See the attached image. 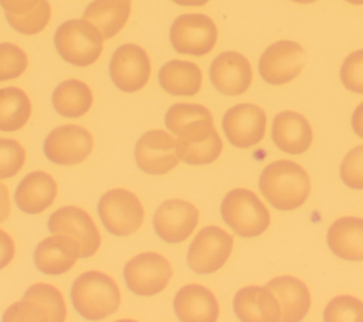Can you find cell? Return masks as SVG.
I'll list each match as a JSON object with an SVG mask.
<instances>
[{
	"instance_id": "6da1fadb",
	"label": "cell",
	"mask_w": 363,
	"mask_h": 322,
	"mask_svg": "<svg viewBox=\"0 0 363 322\" xmlns=\"http://www.w3.org/2000/svg\"><path fill=\"white\" fill-rule=\"evenodd\" d=\"M164 125L177 135V153L187 165H208L220 156L223 142L213 126V115L204 105L174 104L164 115Z\"/></svg>"
},
{
	"instance_id": "7a4b0ae2",
	"label": "cell",
	"mask_w": 363,
	"mask_h": 322,
	"mask_svg": "<svg viewBox=\"0 0 363 322\" xmlns=\"http://www.w3.org/2000/svg\"><path fill=\"white\" fill-rule=\"evenodd\" d=\"M258 184L265 200L272 207L285 211L301 207L311 193L306 170L285 159L269 163L261 172Z\"/></svg>"
},
{
	"instance_id": "3957f363",
	"label": "cell",
	"mask_w": 363,
	"mask_h": 322,
	"mask_svg": "<svg viewBox=\"0 0 363 322\" xmlns=\"http://www.w3.org/2000/svg\"><path fill=\"white\" fill-rule=\"evenodd\" d=\"M74 309L85 319L101 321L113 315L121 304V291L112 277L101 271L81 274L71 287Z\"/></svg>"
},
{
	"instance_id": "277c9868",
	"label": "cell",
	"mask_w": 363,
	"mask_h": 322,
	"mask_svg": "<svg viewBox=\"0 0 363 322\" xmlns=\"http://www.w3.org/2000/svg\"><path fill=\"white\" fill-rule=\"evenodd\" d=\"M54 45L64 61L75 67H88L99 58L104 48V37L88 20L72 18L57 28Z\"/></svg>"
},
{
	"instance_id": "5b68a950",
	"label": "cell",
	"mask_w": 363,
	"mask_h": 322,
	"mask_svg": "<svg viewBox=\"0 0 363 322\" xmlns=\"http://www.w3.org/2000/svg\"><path fill=\"white\" fill-rule=\"evenodd\" d=\"M67 318L64 296L51 284L31 285L21 301L9 306L3 315L4 322H62Z\"/></svg>"
},
{
	"instance_id": "8992f818",
	"label": "cell",
	"mask_w": 363,
	"mask_h": 322,
	"mask_svg": "<svg viewBox=\"0 0 363 322\" xmlns=\"http://www.w3.org/2000/svg\"><path fill=\"white\" fill-rule=\"evenodd\" d=\"M221 217L241 237L261 235L269 226V213L248 189H234L221 201Z\"/></svg>"
},
{
	"instance_id": "52a82bcc",
	"label": "cell",
	"mask_w": 363,
	"mask_h": 322,
	"mask_svg": "<svg viewBox=\"0 0 363 322\" xmlns=\"http://www.w3.org/2000/svg\"><path fill=\"white\" fill-rule=\"evenodd\" d=\"M98 216L108 233L119 237L130 235L143 223L145 211L139 199L126 189H112L98 201Z\"/></svg>"
},
{
	"instance_id": "ba28073f",
	"label": "cell",
	"mask_w": 363,
	"mask_h": 322,
	"mask_svg": "<svg viewBox=\"0 0 363 322\" xmlns=\"http://www.w3.org/2000/svg\"><path fill=\"white\" fill-rule=\"evenodd\" d=\"M170 43L179 54L206 55L217 43L216 23L201 13L180 14L172 23Z\"/></svg>"
},
{
	"instance_id": "9c48e42d",
	"label": "cell",
	"mask_w": 363,
	"mask_h": 322,
	"mask_svg": "<svg viewBox=\"0 0 363 322\" xmlns=\"http://www.w3.org/2000/svg\"><path fill=\"white\" fill-rule=\"evenodd\" d=\"M170 262L159 252L146 251L130 258L123 268V278L130 292L150 296L162 292L172 278Z\"/></svg>"
},
{
	"instance_id": "30bf717a",
	"label": "cell",
	"mask_w": 363,
	"mask_h": 322,
	"mask_svg": "<svg viewBox=\"0 0 363 322\" xmlns=\"http://www.w3.org/2000/svg\"><path fill=\"white\" fill-rule=\"evenodd\" d=\"M233 235L217 226L199 231L187 250V265L197 274H211L220 270L233 251Z\"/></svg>"
},
{
	"instance_id": "8fae6325",
	"label": "cell",
	"mask_w": 363,
	"mask_h": 322,
	"mask_svg": "<svg viewBox=\"0 0 363 322\" xmlns=\"http://www.w3.org/2000/svg\"><path fill=\"white\" fill-rule=\"evenodd\" d=\"M44 155L61 166L84 162L92 152V135L79 125H61L54 128L44 140Z\"/></svg>"
},
{
	"instance_id": "7c38bea8",
	"label": "cell",
	"mask_w": 363,
	"mask_h": 322,
	"mask_svg": "<svg viewBox=\"0 0 363 322\" xmlns=\"http://www.w3.org/2000/svg\"><path fill=\"white\" fill-rule=\"evenodd\" d=\"M306 62L305 50L295 41L281 40L269 45L261 55L258 71L272 85H281L299 75Z\"/></svg>"
},
{
	"instance_id": "4fadbf2b",
	"label": "cell",
	"mask_w": 363,
	"mask_h": 322,
	"mask_svg": "<svg viewBox=\"0 0 363 322\" xmlns=\"http://www.w3.org/2000/svg\"><path fill=\"white\" fill-rule=\"evenodd\" d=\"M109 77L115 87L123 92L142 89L150 77L147 52L136 44L119 45L109 61Z\"/></svg>"
},
{
	"instance_id": "5bb4252c",
	"label": "cell",
	"mask_w": 363,
	"mask_h": 322,
	"mask_svg": "<svg viewBox=\"0 0 363 322\" xmlns=\"http://www.w3.org/2000/svg\"><path fill=\"white\" fill-rule=\"evenodd\" d=\"M48 230L52 234L72 237L81 248V258L92 257L99 245L101 235L92 217L78 206H64L48 218Z\"/></svg>"
},
{
	"instance_id": "9a60e30c",
	"label": "cell",
	"mask_w": 363,
	"mask_h": 322,
	"mask_svg": "<svg viewBox=\"0 0 363 322\" xmlns=\"http://www.w3.org/2000/svg\"><path fill=\"white\" fill-rule=\"evenodd\" d=\"M135 160L147 174H164L180 162L176 140L164 131H147L135 146Z\"/></svg>"
},
{
	"instance_id": "2e32d148",
	"label": "cell",
	"mask_w": 363,
	"mask_h": 322,
	"mask_svg": "<svg viewBox=\"0 0 363 322\" xmlns=\"http://www.w3.org/2000/svg\"><path fill=\"white\" fill-rule=\"evenodd\" d=\"M197 223V207L182 199L163 201L153 214L155 233L170 244L184 241L194 231Z\"/></svg>"
},
{
	"instance_id": "e0dca14e",
	"label": "cell",
	"mask_w": 363,
	"mask_h": 322,
	"mask_svg": "<svg viewBox=\"0 0 363 322\" xmlns=\"http://www.w3.org/2000/svg\"><path fill=\"white\" fill-rule=\"evenodd\" d=\"M267 115L254 104H238L223 116V131L228 142L235 148H251L265 133Z\"/></svg>"
},
{
	"instance_id": "ac0fdd59",
	"label": "cell",
	"mask_w": 363,
	"mask_h": 322,
	"mask_svg": "<svg viewBox=\"0 0 363 322\" xmlns=\"http://www.w3.org/2000/svg\"><path fill=\"white\" fill-rule=\"evenodd\" d=\"M213 87L228 96L244 94L252 81V71L248 60L235 51L218 54L208 70Z\"/></svg>"
},
{
	"instance_id": "d6986e66",
	"label": "cell",
	"mask_w": 363,
	"mask_h": 322,
	"mask_svg": "<svg viewBox=\"0 0 363 322\" xmlns=\"http://www.w3.org/2000/svg\"><path fill=\"white\" fill-rule=\"evenodd\" d=\"M79 257V244L72 237L55 234L35 247L34 264L43 274L60 275L69 271Z\"/></svg>"
},
{
	"instance_id": "ffe728a7",
	"label": "cell",
	"mask_w": 363,
	"mask_h": 322,
	"mask_svg": "<svg viewBox=\"0 0 363 322\" xmlns=\"http://www.w3.org/2000/svg\"><path fill=\"white\" fill-rule=\"evenodd\" d=\"M271 138L282 152L301 155L309 149L313 135L312 128L303 115L295 111H284L275 115L272 121Z\"/></svg>"
},
{
	"instance_id": "44dd1931",
	"label": "cell",
	"mask_w": 363,
	"mask_h": 322,
	"mask_svg": "<svg viewBox=\"0 0 363 322\" xmlns=\"http://www.w3.org/2000/svg\"><path fill=\"white\" fill-rule=\"evenodd\" d=\"M233 306L237 318L242 322H275L281 316L279 304L267 287L241 288L234 296Z\"/></svg>"
},
{
	"instance_id": "7402d4cb",
	"label": "cell",
	"mask_w": 363,
	"mask_h": 322,
	"mask_svg": "<svg viewBox=\"0 0 363 322\" xmlns=\"http://www.w3.org/2000/svg\"><path fill=\"white\" fill-rule=\"evenodd\" d=\"M173 308L183 322H214L218 318V302L214 294L200 284L182 287L176 292Z\"/></svg>"
},
{
	"instance_id": "603a6c76",
	"label": "cell",
	"mask_w": 363,
	"mask_h": 322,
	"mask_svg": "<svg viewBox=\"0 0 363 322\" xmlns=\"http://www.w3.org/2000/svg\"><path fill=\"white\" fill-rule=\"evenodd\" d=\"M277 298L284 322H298L303 319L311 308V294L308 287L292 275L275 277L265 285Z\"/></svg>"
},
{
	"instance_id": "cb8c5ba5",
	"label": "cell",
	"mask_w": 363,
	"mask_h": 322,
	"mask_svg": "<svg viewBox=\"0 0 363 322\" xmlns=\"http://www.w3.org/2000/svg\"><path fill=\"white\" fill-rule=\"evenodd\" d=\"M57 190V183L50 173L35 170L24 176L18 183L14 191V200L23 213L38 214L54 203Z\"/></svg>"
},
{
	"instance_id": "d4e9b609",
	"label": "cell",
	"mask_w": 363,
	"mask_h": 322,
	"mask_svg": "<svg viewBox=\"0 0 363 322\" xmlns=\"http://www.w3.org/2000/svg\"><path fill=\"white\" fill-rule=\"evenodd\" d=\"M326 241L339 258L363 261V218L346 216L335 220L328 230Z\"/></svg>"
},
{
	"instance_id": "484cf974",
	"label": "cell",
	"mask_w": 363,
	"mask_h": 322,
	"mask_svg": "<svg viewBox=\"0 0 363 322\" xmlns=\"http://www.w3.org/2000/svg\"><path fill=\"white\" fill-rule=\"evenodd\" d=\"M159 84L170 95L193 96L201 88V70L197 64L172 60L159 70Z\"/></svg>"
},
{
	"instance_id": "4316f807",
	"label": "cell",
	"mask_w": 363,
	"mask_h": 322,
	"mask_svg": "<svg viewBox=\"0 0 363 322\" xmlns=\"http://www.w3.org/2000/svg\"><path fill=\"white\" fill-rule=\"evenodd\" d=\"M132 0H94L85 11L84 18L92 23L104 38L115 37L130 16Z\"/></svg>"
},
{
	"instance_id": "83f0119b",
	"label": "cell",
	"mask_w": 363,
	"mask_h": 322,
	"mask_svg": "<svg viewBox=\"0 0 363 322\" xmlns=\"http://www.w3.org/2000/svg\"><path fill=\"white\" fill-rule=\"evenodd\" d=\"M51 102L54 109L65 118H79L85 115L94 102L91 88L79 79H67L52 91Z\"/></svg>"
},
{
	"instance_id": "f1b7e54d",
	"label": "cell",
	"mask_w": 363,
	"mask_h": 322,
	"mask_svg": "<svg viewBox=\"0 0 363 322\" xmlns=\"http://www.w3.org/2000/svg\"><path fill=\"white\" fill-rule=\"evenodd\" d=\"M31 116V101L17 87L0 88V131L16 132L21 129Z\"/></svg>"
},
{
	"instance_id": "f546056e",
	"label": "cell",
	"mask_w": 363,
	"mask_h": 322,
	"mask_svg": "<svg viewBox=\"0 0 363 322\" xmlns=\"http://www.w3.org/2000/svg\"><path fill=\"white\" fill-rule=\"evenodd\" d=\"M326 322H363V302L352 295H337L325 308Z\"/></svg>"
},
{
	"instance_id": "4dcf8cb0",
	"label": "cell",
	"mask_w": 363,
	"mask_h": 322,
	"mask_svg": "<svg viewBox=\"0 0 363 322\" xmlns=\"http://www.w3.org/2000/svg\"><path fill=\"white\" fill-rule=\"evenodd\" d=\"M50 18H51V6L48 0H41L34 10H31L24 16L6 14V20L10 24V27H13L16 31L26 35H33L43 31L47 27Z\"/></svg>"
},
{
	"instance_id": "1f68e13d",
	"label": "cell",
	"mask_w": 363,
	"mask_h": 322,
	"mask_svg": "<svg viewBox=\"0 0 363 322\" xmlns=\"http://www.w3.org/2000/svg\"><path fill=\"white\" fill-rule=\"evenodd\" d=\"M27 65L28 58L23 48L13 43H0V82L18 78Z\"/></svg>"
},
{
	"instance_id": "d6a6232c",
	"label": "cell",
	"mask_w": 363,
	"mask_h": 322,
	"mask_svg": "<svg viewBox=\"0 0 363 322\" xmlns=\"http://www.w3.org/2000/svg\"><path fill=\"white\" fill-rule=\"evenodd\" d=\"M26 162V150L10 138H0V180L16 176Z\"/></svg>"
},
{
	"instance_id": "836d02e7",
	"label": "cell",
	"mask_w": 363,
	"mask_h": 322,
	"mask_svg": "<svg viewBox=\"0 0 363 322\" xmlns=\"http://www.w3.org/2000/svg\"><path fill=\"white\" fill-rule=\"evenodd\" d=\"M342 182L354 190H363V145L353 148L346 153L340 163Z\"/></svg>"
},
{
	"instance_id": "e575fe53",
	"label": "cell",
	"mask_w": 363,
	"mask_h": 322,
	"mask_svg": "<svg viewBox=\"0 0 363 322\" xmlns=\"http://www.w3.org/2000/svg\"><path fill=\"white\" fill-rule=\"evenodd\" d=\"M339 75L346 89L363 94V50L353 51L345 58Z\"/></svg>"
},
{
	"instance_id": "d590c367",
	"label": "cell",
	"mask_w": 363,
	"mask_h": 322,
	"mask_svg": "<svg viewBox=\"0 0 363 322\" xmlns=\"http://www.w3.org/2000/svg\"><path fill=\"white\" fill-rule=\"evenodd\" d=\"M41 0H0V6L4 10V14L11 16H24L34 10Z\"/></svg>"
},
{
	"instance_id": "8d00e7d4",
	"label": "cell",
	"mask_w": 363,
	"mask_h": 322,
	"mask_svg": "<svg viewBox=\"0 0 363 322\" xmlns=\"http://www.w3.org/2000/svg\"><path fill=\"white\" fill-rule=\"evenodd\" d=\"M14 252L16 247L13 238L0 228V270L11 262V260L14 258Z\"/></svg>"
},
{
	"instance_id": "74e56055",
	"label": "cell",
	"mask_w": 363,
	"mask_h": 322,
	"mask_svg": "<svg viewBox=\"0 0 363 322\" xmlns=\"http://www.w3.org/2000/svg\"><path fill=\"white\" fill-rule=\"evenodd\" d=\"M10 214V200H9V190L0 182V223H3Z\"/></svg>"
},
{
	"instance_id": "f35d334b",
	"label": "cell",
	"mask_w": 363,
	"mask_h": 322,
	"mask_svg": "<svg viewBox=\"0 0 363 322\" xmlns=\"http://www.w3.org/2000/svg\"><path fill=\"white\" fill-rule=\"evenodd\" d=\"M352 129L353 132L363 139V102L357 105L352 115Z\"/></svg>"
},
{
	"instance_id": "ab89813d",
	"label": "cell",
	"mask_w": 363,
	"mask_h": 322,
	"mask_svg": "<svg viewBox=\"0 0 363 322\" xmlns=\"http://www.w3.org/2000/svg\"><path fill=\"white\" fill-rule=\"evenodd\" d=\"M172 1L179 6H190V7H199L208 3V0H172Z\"/></svg>"
},
{
	"instance_id": "60d3db41",
	"label": "cell",
	"mask_w": 363,
	"mask_h": 322,
	"mask_svg": "<svg viewBox=\"0 0 363 322\" xmlns=\"http://www.w3.org/2000/svg\"><path fill=\"white\" fill-rule=\"evenodd\" d=\"M292 1H296V3H303V4H306V3H313V1H316V0H292Z\"/></svg>"
},
{
	"instance_id": "b9f144b4",
	"label": "cell",
	"mask_w": 363,
	"mask_h": 322,
	"mask_svg": "<svg viewBox=\"0 0 363 322\" xmlns=\"http://www.w3.org/2000/svg\"><path fill=\"white\" fill-rule=\"evenodd\" d=\"M346 1L352 4H363V0H346Z\"/></svg>"
}]
</instances>
